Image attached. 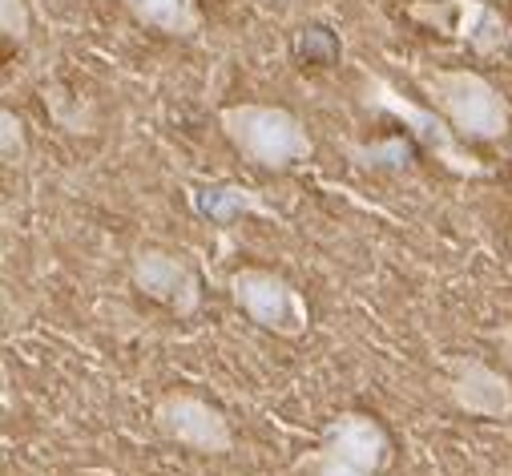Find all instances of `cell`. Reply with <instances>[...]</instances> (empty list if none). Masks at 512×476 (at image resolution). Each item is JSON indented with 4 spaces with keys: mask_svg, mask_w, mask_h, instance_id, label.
<instances>
[{
    "mask_svg": "<svg viewBox=\"0 0 512 476\" xmlns=\"http://www.w3.org/2000/svg\"><path fill=\"white\" fill-rule=\"evenodd\" d=\"M218 130L222 138L259 170H295L311 162L315 142L303 126V117L287 105H263V101H238L218 109Z\"/></svg>",
    "mask_w": 512,
    "mask_h": 476,
    "instance_id": "6da1fadb",
    "label": "cell"
},
{
    "mask_svg": "<svg viewBox=\"0 0 512 476\" xmlns=\"http://www.w3.org/2000/svg\"><path fill=\"white\" fill-rule=\"evenodd\" d=\"M416 89L440 109L464 142H500L512 130L508 97L476 69H412Z\"/></svg>",
    "mask_w": 512,
    "mask_h": 476,
    "instance_id": "7a4b0ae2",
    "label": "cell"
},
{
    "mask_svg": "<svg viewBox=\"0 0 512 476\" xmlns=\"http://www.w3.org/2000/svg\"><path fill=\"white\" fill-rule=\"evenodd\" d=\"M226 291H230V303L267 335L303 339L311 331V303L283 271L246 263V267L230 271Z\"/></svg>",
    "mask_w": 512,
    "mask_h": 476,
    "instance_id": "3957f363",
    "label": "cell"
},
{
    "mask_svg": "<svg viewBox=\"0 0 512 476\" xmlns=\"http://www.w3.org/2000/svg\"><path fill=\"white\" fill-rule=\"evenodd\" d=\"M363 93H367V105L400 117L404 130H408L444 170H452L456 178H488V174H492L472 150L460 146V134L452 130V122H448L440 109L420 105V101H408L392 81H383L379 73H363Z\"/></svg>",
    "mask_w": 512,
    "mask_h": 476,
    "instance_id": "277c9868",
    "label": "cell"
},
{
    "mask_svg": "<svg viewBox=\"0 0 512 476\" xmlns=\"http://www.w3.org/2000/svg\"><path fill=\"white\" fill-rule=\"evenodd\" d=\"M154 428L162 440L198 452V456H226L234 452V428L226 420L222 408H214L210 400L194 396V392H166L154 400L150 412Z\"/></svg>",
    "mask_w": 512,
    "mask_h": 476,
    "instance_id": "5b68a950",
    "label": "cell"
},
{
    "mask_svg": "<svg viewBox=\"0 0 512 476\" xmlns=\"http://www.w3.org/2000/svg\"><path fill=\"white\" fill-rule=\"evenodd\" d=\"M412 17L444 29L476 57H500L512 45L508 17L488 0H420V5H412Z\"/></svg>",
    "mask_w": 512,
    "mask_h": 476,
    "instance_id": "8992f818",
    "label": "cell"
},
{
    "mask_svg": "<svg viewBox=\"0 0 512 476\" xmlns=\"http://www.w3.org/2000/svg\"><path fill=\"white\" fill-rule=\"evenodd\" d=\"M130 279H134L138 295H146L150 303H162L178 319H190L202 307L198 267L186 255H174L166 247H138L130 255Z\"/></svg>",
    "mask_w": 512,
    "mask_h": 476,
    "instance_id": "52a82bcc",
    "label": "cell"
},
{
    "mask_svg": "<svg viewBox=\"0 0 512 476\" xmlns=\"http://www.w3.org/2000/svg\"><path fill=\"white\" fill-rule=\"evenodd\" d=\"M444 388H448V400L472 420H512L508 376L496 372L492 364L476 360V355H460V360L448 364Z\"/></svg>",
    "mask_w": 512,
    "mask_h": 476,
    "instance_id": "ba28073f",
    "label": "cell"
},
{
    "mask_svg": "<svg viewBox=\"0 0 512 476\" xmlns=\"http://www.w3.org/2000/svg\"><path fill=\"white\" fill-rule=\"evenodd\" d=\"M319 444L331 448L335 456L367 468V472H379V476L396 464V444H392L388 428H383L371 412H359V408H347V412L331 416Z\"/></svg>",
    "mask_w": 512,
    "mask_h": 476,
    "instance_id": "9c48e42d",
    "label": "cell"
},
{
    "mask_svg": "<svg viewBox=\"0 0 512 476\" xmlns=\"http://www.w3.org/2000/svg\"><path fill=\"white\" fill-rule=\"evenodd\" d=\"M186 198L202 218H210L218 226H230L238 218H271V222H279V210L263 198V190H254L246 182H230V178L202 182V186H190Z\"/></svg>",
    "mask_w": 512,
    "mask_h": 476,
    "instance_id": "30bf717a",
    "label": "cell"
},
{
    "mask_svg": "<svg viewBox=\"0 0 512 476\" xmlns=\"http://www.w3.org/2000/svg\"><path fill=\"white\" fill-rule=\"evenodd\" d=\"M125 13H130L138 25L174 37V41H190L202 33V9L198 0H121Z\"/></svg>",
    "mask_w": 512,
    "mask_h": 476,
    "instance_id": "8fae6325",
    "label": "cell"
},
{
    "mask_svg": "<svg viewBox=\"0 0 512 476\" xmlns=\"http://www.w3.org/2000/svg\"><path fill=\"white\" fill-rule=\"evenodd\" d=\"M291 476H379V472H367V468L335 456L331 448L315 444V448H307L291 460Z\"/></svg>",
    "mask_w": 512,
    "mask_h": 476,
    "instance_id": "7c38bea8",
    "label": "cell"
},
{
    "mask_svg": "<svg viewBox=\"0 0 512 476\" xmlns=\"http://www.w3.org/2000/svg\"><path fill=\"white\" fill-rule=\"evenodd\" d=\"M25 154H29L25 122L13 113V105H0V158H5V166H21Z\"/></svg>",
    "mask_w": 512,
    "mask_h": 476,
    "instance_id": "4fadbf2b",
    "label": "cell"
},
{
    "mask_svg": "<svg viewBox=\"0 0 512 476\" xmlns=\"http://www.w3.org/2000/svg\"><path fill=\"white\" fill-rule=\"evenodd\" d=\"M0 33H5V41H13V45L29 41V33H33L29 0H0Z\"/></svg>",
    "mask_w": 512,
    "mask_h": 476,
    "instance_id": "5bb4252c",
    "label": "cell"
},
{
    "mask_svg": "<svg viewBox=\"0 0 512 476\" xmlns=\"http://www.w3.org/2000/svg\"><path fill=\"white\" fill-rule=\"evenodd\" d=\"M488 335H492V343H496V351H500V360L512 368V319H504V323L492 327Z\"/></svg>",
    "mask_w": 512,
    "mask_h": 476,
    "instance_id": "9a60e30c",
    "label": "cell"
}]
</instances>
